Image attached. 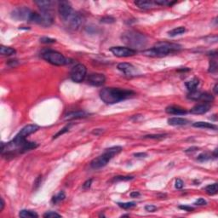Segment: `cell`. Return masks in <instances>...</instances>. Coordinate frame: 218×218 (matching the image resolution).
<instances>
[{"label":"cell","instance_id":"obj_49","mask_svg":"<svg viewBox=\"0 0 218 218\" xmlns=\"http://www.w3.org/2000/svg\"><path fill=\"white\" fill-rule=\"evenodd\" d=\"M4 204H5V203H4V200H3V198H1V208H0V211H2L4 210Z\"/></svg>","mask_w":218,"mask_h":218},{"label":"cell","instance_id":"obj_28","mask_svg":"<svg viewBox=\"0 0 218 218\" xmlns=\"http://www.w3.org/2000/svg\"><path fill=\"white\" fill-rule=\"evenodd\" d=\"M66 198V194L65 193L63 192V191H61L60 193H58L55 196H54L53 198H52V203L53 204H57L59 203V202H61V201H62V200H65Z\"/></svg>","mask_w":218,"mask_h":218},{"label":"cell","instance_id":"obj_43","mask_svg":"<svg viewBox=\"0 0 218 218\" xmlns=\"http://www.w3.org/2000/svg\"><path fill=\"white\" fill-rule=\"evenodd\" d=\"M179 208H180V209H182V210H184L185 211H193V207H192V206H189V205H180V206H179Z\"/></svg>","mask_w":218,"mask_h":218},{"label":"cell","instance_id":"obj_24","mask_svg":"<svg viewBox=\"0 0 218 218\" xmlns=\"http://www.w3.org/2000/svg\"><path fill=\"white\" fill-rule=\"evenodd\" d=\"M15 52L16 51H15V49H13V48L11 47H7V46H4V45H2L0 47V54H2V55H7V56H9V55L15 54Z\"/></svg>","mask_w":218,"mask_h":218},{"label":"cell","instance_id":"obj_7","mask_svg":"<svg viewBox=\"0 0 218 218\" xmlns=\"http://www.w3.org/2000/svg\"><path fill=\"white\" fill-rule=\"evenodd\" d=\"M33 11L26 7H19L11 12V17L15 21L21 22H30L33 15Z\"/></svg>","mask_w":218,"mask_h":218},{"label":"cell","instance_id":"obj_44","mask_svg":"<svg viewBox=\"0 0 218 218\" xmlns=\"http://www.w3.org/2000/svg\"><path fill=\"white\" fill-rule=\"evenodd\" d=\"M41 181H42V176H39L38 178L36 179V181H35V182H34V186H35V189H37L38 188V186L41 184Z\"/></svg>","mask_w":218,"mask_h":218},{"label":"cell","instance_id":"obj_30","mask_svg":"<svg viewBox=\"0 0 218 218\" xmlns=\"http://www.w3.org/2000/svg\"><path fill=\"white\" fill-rule=\"evenodd\" d=\"M119 206L122 209L124 210H128V209H131L132 207H135L136 204L135 202H126V203H118Z\"/></svg>","mask_w":218,"mask_h":218},{"label":"cell","instance_id":"obj_34","mask_svg":"<svg viewBox=\"0 0 218 218\" xmlns=\"http://www.w3.org/2000/svg\"><path fill=\"white\" fill-rule=\"evenodd\" d=\"M70 126H71V124H68V125H67V126H65V127L63 128V129H62V130L59 131V132H57L56 134L54 135V137H53V139L57 138V137H59L60 135H63L64 133H66V132H67V131H69Z\"/></svg>","mask_w":218,"mask_h":218},{"label":"cell","instance_id":"obj_33","mask_svg":"<svg viewBox=\"0 0 218 218\" xmlns=\"http://www.w3.org/2000/svg\"><path fill=\"white\" fill-rule=\"evenodd\" d=\"M217 70V62L216 60H211L210 62V68H209V72L210 73H216Z\"/></svg>","mask_w":218,"mask_h":218},{"label":"cell","instance_id":"obj_1","mask_svg":"<svg viewBox=\"0 0 218 218\" xmlns=\"http://www.w3.org/2000/svg\"><path fill=\"white\" fill-rule=\"evenodd\" d=\"M134 95V91L119 88H104L100 91V97L106 104H115Z\"/></svg>","mask_w":218,"mask_h":218},{"label":"cell","instance_id":"obj_41","mask_svg":"<svg viewBox=\"0 0 218 218\" xmlns=\"http://www.w3.org/2000/svg\"><path fill=\"white\" fill-rule=\"evenodd\" d=\"M158 209V208L155 206V205H152V204H148V205H146L145 206V210L148 212H153L155 211Z\"/></svg>","mask_w":218,"mask_h":218},{"label":"cell","instance_id":"obj_32","mask_svg":"<svg viewBox=\"0 0 218 218\" xmlns=\"http://www.w3.org/2000/svg\"><path fill=\"white\" fill-rule=\"evenodd\" d=\"M211 158V156L210 155V154H208L207 153H203L198 156L197 159L199 160V161H200V162H205V161H207V160L210 159Z\"/></svg>","mask_w":218,"mask_h":218},{"label":"cell","instance_id":"obj_40","mask_svg":"<svg viewBox=\"0 0 218 218\" xmlns=\"http://www.w3.org/2000/svg\"><path fill=\"white\" fill-rule=\"evenodd\" d=\"M175 187L176 188L181 189L183 188V182H182L181 179H176V183H175Z\"/></svg>","mask_w":218,"mask_h":218},{"label":"cell","instance_id":"obj_12","mask_svg":"<svg viewBox=\"0 0 218 218\" xmlns=\"http://www.w3.org/2000/svg\"><path fill=\"white\" fill-rule=\"evenodd\" d=\"M88 83L93 86H102L104 84L106 81L105 76L102 73H91L88 77Z\"/></svg>","mask_w":218,"mask_h":218},{"label":"cell","instance_id":"obj_19","mask_svg":"<svg viewBox=\"0 0 218 218\" xmlns=\"http://www.w3.org/2000/svg\"><path fill=\"white\" fill-rule=\"evenodd\" d=\"M189 123V121L186 119L183 118H177V117H174V118H171L168 119V124L170 125H173V126H179V125H186Z\"/></svg>","mask_w":218,"mask_h":218},{"label":"cell","instance_id":"obj_39","mask_svg":"<svg viewBox=\"0 0 218 218\" xmlns=\"http://www.w3.org/2000/svg\"><path fill=\"white\" fill-rule=\"evenodd\" d=\"M206 204H207L206 200H204V199L200 198V199H199V200L195 201L194 204H195V205H199V206H202V205H205Z\"/></svg>","mask_w":218,"mask_h":218},{"label":"cell","instance_id":"obj_14","mask_svg":"<svg viewBox=\"0 0 218 218\" xmlns=\"http://www.w3.org/2000/svg\"><path fill=\"white\" fill-rule=\"evenodd\" d=\"M118 69L121 71L122 73H124L126 75H134L136 69L134 66L131 64V63H126V62H123V63H119L118 65Z\"/></svg>","mask_w":218,"mask_h":218},{"label":"cell","instance_id":"obj_17","mask_svg":"<svg viewBox=\"0 0 218 218\" xmlns=\"http://www.w3.org/2000/svg\"><path fill=\"white\" fill-rule=\"evenodd\" d=\"M165 112L173 115H184L188 113L187 110L178 106H169L165 108Z\"/></svg>","mask_w":218,"mask_h":218},{"label":"cell","instance_id":"obj_50","mask_svg":"<svg viewBox=\"0 0 218 218\" xmlns=\"http://www.w3.org/2000/svg\"><path fill=\"white\" fill-rule=\"evenodd\" d=\"M217 87H218V85H217V84H216V85H215V87H214L215 94H217Z\"/></svg>","mask_w":218,"mask_h":218},{"label":"cell","instance_id":"obj_37","mask_svg":"<svg viewBox=\"0 0 218 218\" xmlns=\"http://www.w3.org/2000/svg\"><path fill=\"white\" fill-rule=\"evenodd\" d=\"M101 22L102 23H107V24H111V23H113L115 22V19L112 17V16H106V17H103L101 20Z\"/></svg>","mask_w":218,"mask_h":218},{"label":"cell","instance_id":"obj_8","mask_svg":"<svg viewBox=\"0 0 218 218\" xmlns=\"http://www.w3.org/2000/svg\"><path fill=\"white\" fill-rule=\"evenodd\" d=\"M86 73H87V69L85 66L80 63L77 64L71 70V73H70L71 79L75 83H81L85 79Z\"/></svg>","mask_w":218,"mask_h":218},{"label":"cell","instance_id":"obj_3","mask_svg":"<svg viewBox=\"0 0 218 218\" xmlns=\"http://www.w3.org/2000/svg\"><path fill=\"white\" fill-rule=\"evenodd\" d=\"M121 39L124 44L130 46L131 49L135 50V49H142L147 45V39L144 34L134 30H129L122 33Z\"/></svg>","mask_w":218,"mask_h":218},{"label":"cell","instance_id":"obj_38","mask_svg":"<svg viewBox=\"0 0 218 218\" xmlns=\"http://www.w3.org/2000/svg\"><path fill=\"white\" fill-rule=\"evenodd\" d=\"M166 135H145L144 138H147V139H162L165 137Z\"/></svg>","mask_w":218,"mask_h":218},{"label":"cell","instance_id":"obj_6","mask_svg":"<svg viewBox=\"0 0 218 218\" xmlns=\"http://www.w3.org/2000/svg\"><path fill=\"white\" fill-rule=\"evenodd\" d=\"M30 22L43 26H50L54 22L53 12H41L40 14L33 13Z\"/></svg>","mask_w":218,"mask_h":218},{"label":"cell","instance_id":"obj_16","mask_svg":"<svg viewBox=\"0 0 218 218\" xmlns=\"http://www.w3.org/2000/svg\"><path fill=\"white\" fill-rule=\"evenodd\" d=\"M210 108H211V105L209 103L198 104L190 110V113L193 114H204V113H207Z\"/></svg>","mask_w":218,"mask_h":218},{"label":"cell","instance_id":"obj_25","mask_svg":"<svg viewBox=\"0 0 218 218\" xmlns=\"http://www.w3.org/2000/svg\"><path fill=\"white\" fill-rule=\"evenodd\" d=\"M185 32L186 28L184 26H179V27H176V28H174L173 30L170 31V32L168 33V34H169V36L171 37H176L177 36V35H181V34L184 33Z\"/></svg>","mask_w":218,"mask_h":218},{"label":"cell","instance_id":"obj_42","mask_svg":"<svg viewBox=\"0 0 218 218\" xmlns=\"http://www.w3.org/2000/svg\"><path fill=\"white\" fill-rule=\"evenodd\" d=\"M92 179H90V180H88V181H86V182H84V185H83V188L84 189H88L91 188V184H92Z\"/></svg>","mask_w":218,"mask_h":218},{"label":"cell","instance_id":"obj_48","mask_svg":"<svg viewBox=\"0 0 218 218\" xmlns=\"http://www.w3.org/2000/svg\"><path fill=\"white\" fill-rule=\"evenodd\" d=\"M102 132H103V130H102V129H96V130H95V131H92V134L99 135L100 133H102Z\"/></svg>","mask_w":218,"mask_h":218},{"label":"cell","instance_id":"obj_11","mask_svg":"<svg viewBox=\"0 0 218 218\" xmlns=\"http://www.w3.org/2000/svg\"><path fill=\"white\" fill-rule=\"evenodd\" d=\"M67 22H68L70 28L73 30H78L84 22V16L79 12H73Z\"/></svg>","mask_w":218,"mask_h":218},{"label":"cell","instance_id":"obj_21","mask_svg":"<svg viewBox=\"0 0 218 218\" xmlns=\"http://www.w3.org/2000/svg\"><path fill=\"white\" fill-rule=\"evenodd\" d=\"M193 127L196 128H204V129H211V130H216V126L214 124L208 123V122H196L193 124Z\"/></svg>","mask_w":218,"mask_h":218},{"label":"cell","instance_id":"obj_35","mask_svg":"<svg viewBox=\"0 0 218 218\" xmlns=\"http://www.w3.org/2000/svg\"><path fill=\"white\" fill-rule=\"evenodd\" d=\"M40 42L43 44H54L55 43V39L51 38H47V37H43L40 38Z\"/></svg>","mask_w":218,"mask_h":218},{"label":"cell","instance_id":"obj_47","mask_svg":"<svg viewBox=\"0 0 218 218\" xmlns=\"http://www.w3.org/2000/svg\"><path fill=\"white\" fill-rule=\"evenodd\" d=\"M141 195V193H138V192H132L131 193V198H137Z\"/></svg>","mask_w":218,"mask_h":218},{"label":"cell","instance_id":"obj_46","mask_svg":"<svg viewBox=\"0 0 218 218\" xmlns=\"http://www.w3.org/2000/svg\"><path fill=\"white\" fill-rule=\"evenodd\" d=\"M198 147H190V148L187 149L185 151V153H193V152H195V151H197L198 150Z\"/></svg>","mask_w":218,"mask_h":218},{"label":"cell","instance_id":"obj_22","mask_svg":"<svg viewBox=\"0 0 218 218\" xmlns=\"http://www.w3.org/2000/svg\"><path fill=\"white\" fill-rule=\"evenodd\" d=\"M199 84H200V80L198 79L197 78H193V79L189 80V81H188V82H186V87L188 88V90L189 91H194V90H196L197 86L199 85Z\"/></svg>","mask_w":218,"mask_h":218},{"label":"cell","instance_id":"obj_15","mask_svg":"<svg viewBox=\"0 0 218 218\" xmlns=\"http://www.w3.org/2000/svg\"><path fill=\"white\" fill-rule=\"evenodd\" d=\"M35 4L39 8L41 12H53V2L50 0H39L36 1Z\"/></svg>","mask_w":218,"mask_h":218},{"label":"cell","instance_id":"obj_9","mask_svg":"<svg viewBox=\"0 0 218 218\" xmlns=\"http://www.w3.org/2000/svg\"><path fill=\"white\" fill-rule=\"evenodd\" d=\"M58 12L60 17L64 22H67L73 13V10L68 1H60L58 3Z\"/></svg>","mask_w":218,"mask_h":218},{"label":"cell","instance_id":"obj_23","mask_svg":"<svg viewBox=\"0 0 218 218\" xmlns=\"http://www.w3.org/2000/svg\"><path fill=\"white\" fill-rule=\"evenodd\" d=\"M19 216L20 217H38V215L34 211H31V210H22L20 211L19 213Z\"/></svg>","mask_w":218,"mask_h":218},{"label":"cell","instance_id":"obj_36","mask_svg":"<svg viewBox=\"0 0 218 218\" xmlns=\"http://www.w3.org/2000/svg\"><path fill=\"white\" fill-rule=\"evenodd\" d=\"M44 217L45 218H54V217H61V215L57 214L56 212L54 211H49L44 214Z\"/></svg>","mask_w":218,"mask_h":218},{"label":"cell","instance_id":"obj_13","mask_svg":"<svg viewBox=\"0 0 218 218\" xmlns=\"http://www.w3.org/2000/svg\"><path fill=\"white\" fill-rule=\"evenodd\" d=\"M38 129H39V127L36 124H28V125H26L24 128H22V131L19 132L17 135L22 137V138H26L29 135L36 132Z\"/></svg>","mask_w":218,"mask_h":218},{"label":"cell","instance_id":"obj_5","mask_svg":"<svg viewBox=\"0 0 218 218\" xmlns=\"http://www.w3.org/2000/svg\"><path fill=\"white\" fill-rule=\"evenodd\" d=\"M42 57L46 62L54 66H64L69 63V60L66 58L63 54L52 50H48L43 52Z\"/></svg>","mask_w":218,"mask_h":218},{"label":"cell","instance_id":"obj_26","mask_svg":"<svg viewBox=\"0 0 218 218\" xmlns=\"http://www.w3.org/2000/svg\"><path fill=\"white\" fill-rule=\"evenodd\" d=\"M204 190H205V192L209 195H214V194L217 193V183H213V184H211V185H208Z\"/></svg>","mask_w":218,"mask_h":218},{"label":"cell","instance_id":"obj_10","mask_svg":"<svg viewBox=\"0 0 218 218\" xmlns=\"http://www.w3.org/2000/svg\"><path fill=\"white\" fill-rule=\"evenodd\" d=\"M110 51L117 57H129V56H133L136 54V50H135L133 49L121 47V46L112 47L110 49Z\"/></svg>","mask_w":218,"mask_h":218},{"label":"cell","instance_id":"obj_31","mask_svg":"<svg viewBox=\"0 0 218 218\" xmlns=\"http://www.w3.org/2000/svg\"><path fill=\"white\" fill-rule=\"evenodd\" d=\"M134 178L133 176H115L114 178L112 180V182H122V181H131Z\"/></svg>","mask_w":218,"mask_h":218},{"label":"cell","instance_id":"obj_29","mask_svg":"<svg viewBox=\"0 0 218 218\" xmlns=\"http://www.w3.org/2000/svg\"><path fill=\"white\" fill-rule=\"evenodd\" d=\"M200 100L204 102V103H209L210 104V102H213L214 97H213L212 95L209 94V93H202Z\"/></svg>","mask_w":218,"mask_h":218},{"label":"cell","instance_id":"obj_2","mask_svg":"<svg viewBox=\"0 0 218 218\" xmlns=\"http://www.w3.org/2000/svg\"><path fill=\"white\" fill-rule=\"evenodd\" d=\"M182 49V46L177 44H172L167 42H159L152 49L146 50L142 54L151 57H163L173 51H178Z\"/></svg>","mask_w":218,"mask_h":218},{"label":"cell","instance_id":"obj_18","mask_svg":"<svg viewBox=\"0 0 218 218\" xmlns=\"http://www.w3.org/2000/svg\"><path fill=\"white\" fill-rule=\"evenodd\" d=\"M88 116V113H85L84 111H75V112H71L68 113L65 117V119L67 120H73L78 119H82Z\"/></svg>","mask_w":218,"mask_h":218},{"label":"cell","instance_id":"obj_27","mask_svg":"<svg viewBox=\"0 0 218 218\" xmlns=\"http://www.w3.org/2000/svg\"><path fill=\"white\" fill-rule=\"evenodd\" d=\"M201 95H202V92H200V91H197V90H194V91H190L188 97L189 99H191V100H193V101H198L201 97Z\"/></svg>","mask_w":218,"mask_h":218},{"label":"cell","instance_id":"obj_20","mask_svg":"<svg viewBox=\"0 0 218 218\" xmlns=\"http://www.w3.org/2000/svg\"><path fill=\"white\" fill-rule=\"evenodd\" d=\"M135 4L137 5L140 9L142 10H148L153 7V1H147V0H140V1H135Z\"/></svg>","mask_w":218,"mask_h":218},{"label":"cell","instance_id":"obj_45","mask_svg":"<svg viewBox=\"0 0 218 218\" xmlns=\"http://www.w3.org/2000/svg\"><path fill=\"white\" fill-rule=\"evenodd\" d=\"M135 157L136 158H145V157L147 156V154L146 153H136L134 154Z\"/></svg>","mask_w":218,"mask_h":218},{"label":"cell","instance_id":"obj_4","mask_svg":"<svg viewBox=\"0 0 218 218\" xmlns=\"http://www.w3.org/2000/svg\"><path fill=\"white\" fill-rule=\"evenodd\" d=\"M122 150H123L122 147H119V146L106 149V151L102 153V155H100L91 161V168H93L95 170H98V169L104 167L113 157L117 155L118 153H119Z\"/></svg>","mask_w":218,"mask_h":218}]
</instances>
